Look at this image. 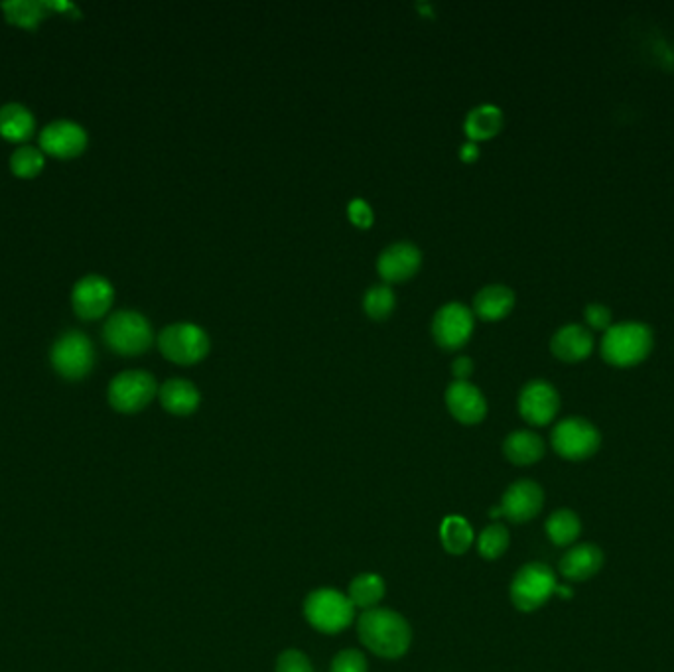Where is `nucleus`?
Masks as SVG:
<instances>
[{"label": "nucleus", "instance_id": "f257e3e1", "mask_svg": "<svg viewBox=\"0 0 674 672\" xmlns=\"http://www.w3.org/2000/svg\"><path fill=\"white\" fill-rule=\"evenodd\" d=\"M357 631L361 643L385 659H399L410 647V625L403 615L385 607L365 609L359 617Z\"/></svg>", "mask_w": 674, "mask_h": 672}, {"label": "nucleus", "instance_id": "f03ea898", "mask_svg": "<svg viewBox=\"0 0 674 672\" xmlns=\"http://www.w3.org/2000/svg\"><path fill=\"white\" fill-rule=\"evenodd\" d=\"M653 351V332L641 322L613 324L602 339V357L613 367H635Z\"/></svg>", "mask_w": 674, "mask_h": 672}, {"label": "nucleus", "instance_id": "7ed1b4c3", "mask_svg": "<svg viewBox=\"0 0 674 672\" xmlns=\"http://www.w3.org/2000/svg\"><path fill=\"white\" fill-rule=\"evenodd\" d=\"M105 343L121 355H140L152 345V326L135 310H121L113 314L103 328Z\"/></svg>", "mask_w": 674, "mask_h": 672}, {"label": "nucleus", "instance_id": "20e7f679", "mask_svg": "<svg viewBox=\"0 0 674 672\" xmlns=\"http://www.w3.org/2000/svg\"><path fill=\"white\" fill-rule=\"evenodd\" d=\"M162 355L180 365H192L202 361L209 353L211 341L202 326L192 322H178L166 326L158 336Z\"/></svg>", "mask_w": 674, "mask_h": 672}, {"label": "nucleus", "instance_id": "39448f33", "mask_svg": "<svg viewBox=\"0 0 674 672\" xmlns=\"http://www.w3.org/2000/svg\"><path fill=\"white\" fill-rule=\"evenodd\" d=\"M600 430L586 418L572 416L558 422L552 430V448L558 456L578 462L594 456L600 450Z\"/></svg>", "mask_w": 674, "mask_h": 672}, {"label": "nucleus", "instance_id": "423d86ee", "mask_svg": "<svg viewBox=\"0 0 674 672\" xmlns=\"http://www.w3.org/2000/svg\"><path fill=\"white\" fill-rule=\"evenodd\" d=\"M353 604L347 596L332 588L312 592L304 602V615L310 625L322 633H339L353 621Z\"/></svg>", "mask_w": 674, "mask_h": 672}, {"label": "nucleus", "instance_id": "0eeeda50", "mask_svg": "<svg viewBox=\"0 0 674 672\" xmlns=\"http://www.w3.org/2000/svg\"><path fill=\"white\" fill-rule=\"evenodd\" d=\"M50 357L58 375L68 381H79L91 373L95 363V349L91 339L85 334L69 330L56 339Z\"/></svg>", "mask_w": 674, "mask_h": 672}, {"label": "nucleus", "instance_id": "6e6552de", "mask_svg": "<svg viewBox=\"0 0 674 672\" xmlns=\"http://www.w3.org/2000/svg\"><path fill=\"white\" fill-rule=\"evenodd\" d=\"M554 592H556L554 572L542 562L523 566L511 584V600L521 611L539 609L540 605L550 600Z\"/></svg>", "mask_w": 674, "mask_h": 672}, {"label": "nucleus", "instance_id": "1a4fd4ad", "mask_svg": "<svg viewBox=\"0 0 674 672\" xmlns=\"http://www.w3.org/2000/svg\"><path fill=\"white\" fill-rule=\"evenodd\" d=\"M156 391L158 385L152 373L142 369L123 371L109 385V403L119 412L133 414L150 403Z\"/></svg>", "mask_w": 674, "mask_h": 672}, {"label": "nucleus", "instance_id": "9d476101", "mask_svg": "<svg viewBox=\"0 0 674 672\" xmlns=\"http://www.w3.org/2000/svg\"><path fill=\"white\" fill-rule=\"evenodd\" d=\"M115 298L113 284L99 274H87L75 282L71 292V304L81 320L103 318Z\"/></svg>", "mask_w": 674, "mask_h": 672}, {"label": "nucleus", "instance_id": "9b49d317", "mask_svg": "<svg viewBox=\"0 0 674 672\" xmlns=\"http://www.w3.org/2000/svg\"><path fill=\"white\" fill-rule=\"evenodd\" d=\"M542 503H544V493L539 483L531 479H521L505 491L501 507L491 509L489 517L493 519L505 517L511 523H527L539 515Z\"/></svg>", "mask_w": 674, "mask_h": 672}, {"label": "nucleus", "instance_id": "f8f14e48", "mask_svg": "<svg viewBox=\"0 0 674 672\" xmlns=\"http://www.w3.org/2000/svg\"><path fill=\"white\" fill-rule=\"evenodd\" d=\"M473 312L462 302L444 304L432 320V336L446 347L456 349L464 345L473 332Z\"/></svg>", "mask_w": 674, "mask_h": 672}, {"label": "nucleus", "instance_id": "ddd939ff", "mask_svg": "<svg viewBox=\"0 0 674 672\" xmlns=\"http://www.w3.org/2000/svg\"><path fill=\"white\" fill-rule=\"evenodd\" d=\"M560 408L558 391L542 379H535L527 383L519 395V410L521 416L533 426H546L554 420Z\"/></svg>", "mask_w": 674, "mask_h": 672}, {"label": "nucleus", "instance_id": "4468645a", "mask_svg": "<svg viewBox=\"0 0 674 672\" xmlns=\"http://www.w3.org/2000/svg\"><path fill=\"white\" fill-rule=\"evenodd\" d=\"M40 146L50 156L69 160L85 150L87 133L81 125L73 121H54L42 131Z\"/></svg>", "mask_w": 674, "mask_h": 672}, {"label": "nucleus", "instance_id": "2eb2a0df", "mask_svg": "<svg viewBox=\"0 0 674 672\" xmlns=\"http://www.w3.org/2000/svg\"><path fill=\"white\" fill-rule=\"evenodd\" d=\"M422 253L414 243L399 241L389 245L381 251L377 259L379 274L389 282H399L410 278L416 270L420 269Z\"/></svg>", "mask_w": 674, "mask_h": 672}, {"label": "nucleus", "instance_id": "dca6fc26", "mask_svg": "<svg viewBox=\"0 0 674 672\" xmlns=\"http://www.w3.org/2000/svg\"><path fill=\"white\" fill-rule=\"evenodd\" d=\"M446 404L454 418L464 424H477L487 414V401L483 393L470 381H454L446 389Z\"/></svg>", "mask_w": 674, "mask_h": 672}, {"label": "nucleus", "instance_id": "f3484780", "mask_svg": "<svg viewBox=\"0 0 674 672\" xmlns=\"http://www.w3.org/2000/svg\"><path fill=\"white\" fill-rule=\"evenodd\" d=\"M552 353L566 363H578L592 355L594 351V336L588 328L578 324H568L556 330L550 339Z\"/></svg>", "mask_w": 674, "mask_h": 672}, {"label": "nucleus", "instance_id": "a211bd4d", "mask_svg": "<svg viewBox=\"0 0 674 672\" xmlns=\"http://www.w3.org/2000/svg\"><path fill=\"white\" fill-rule=\"evenodd\" d=\"M604 552L596 544H578L570 548L560 560V572L572 582H584L600 572Z\"/></svg>", "mask_w": 674, "mask_h": 672}, {"label": "nucleus", "instance_id": "6ab92c4d", "mask_svg": "<svg viewBox=\"0 0 674 672\" xmlns=\"http://www.w3.org/2000/svg\"><path fill=\"white\" fill-rule=\"evenodd\" d=\"M158 397H160V403H162V406L168 412L178 414V416L192 414L200 406V401H202L200 389L192 381L182 379V377L168 379L160 387Z\"/></svg>", "mask_w": 674, "mask_h": 672}, {"label": "nucleus", "instance_id": "aec40b11", "mask_svg": "<svg viewBox=\"0 0 674 672\" xmlns=\"http://www.w3.org/2000/svg\"><path fill=\"white\" fill-rule=\"evenodd\" d=\"M515 306V292L505 284H487L473 296V312L481 320H501Z\"/></svg>", "mask_w": 674, "mask_h": 672}, {"label": "nucleus", "instance_id": "412c9836", "mask_svg": "<svg viewBox=\"0 0 674 672\" xmlns=\"http://www.w3.org/2000/svg\"><path fill=\"white\" fill-rule=\"evenodd\" d=\"M503 452L517 466H531L544 456V442L531 430H517L505 438Z\"/></svg>", "mask_w": 674, "mask_h": 672}, {"label": "nucleus", "instance_id": "4be33fe9", "mask_svg": "<svg viewBox=\"0 0 674 672\" xmlns=\"http://www.w3.org/2000/svg\"><path fill=\"white\" fill-rule=\"evenodd\" d=\"M34 115L20 103L0 107V135L12 142H26L34 133Z\"/></svg>", "mask_w": 674, "mask_h": 672}, {"label": "nucleus", "instance_id": "5701e85b", "mask_svg": "<svg viewBox=\"0 0 674 672\" xmlns=\"http://www.w3.org/2000/svg\"><path fill=\"white\" fill-rule=\"evenodd\" d=\"M503 121H505L503 111L497 105L483 103V105L473 107L468 113L464 129L473 142L485 140V138L497 135L503 129Z\"/></svg>", "mask_w": 674, "mask_h": 672}, {"label": "nucleus", "instance_id": "b1692460", "mask_svg": "<svg viewBox=\"0 0 674 672\" xmlns=\"http://www.w3.org/2000/svg\"><path fill=\"white\" fill-rule=\"evenodd\" d=\"M385 596V582L379 574H359L349 584V602L353 607L373 609Z\"/></svg>", "mask_w": 674, "mask_h": 672}, {"label": "nucleus", "instance_id": "393cba45", "mask_svg": "<svg viewBox=\"0 0 674 672\" xmlns=\"http://www.w3.org/2000/svg\"><path fill=\"white\" fill-rule=\"evenodd\" d=\"M580 531H582V523L578 515L570 509L554 511L546 521V535L556 546L572 544L576 538L580 537Z\"/></svg>", "mask_w": 674, "mask_h": 672}, {"label": "nucleus", "instance_id": "a878e982", "mask_svg": "<svg viewBox=\"0 0 674 672\" xmlns=\"http://www.w3.org/2000/svg\"><path fill=\"white\" fill-rule=\"evenodd\" d=\"M440 538L450 554H464L472 546V527L462 517H446L440 527Z\"/></svg>", "mask_w": 674, "mask_h": 672}, {"label": "nucleus", "instance_id": "bb28decb", "mask_svg": "<svg viewBox=\"0 0 674 672\" xmlns=\"http://www.w3.org/2000/svg\"><path fill=\"white\" fill-rule=\"evenodd\" d=\"M8 22L18 24L22 28H36V24L44 18L46 4L36 0H10L2 4Z\"/></svg>", "mask_w": 674, "mask_h": 672}, {"label": "nucleus", "instance_id": "cd10ccee", "mask_svg": "<svg viewBox=\"0 0 674 672\" xmlns=\"http://www.w3.org/2000/svg\"><path fill=\"white\" fill-rule=\"evenodd\" d=\"M395 302H397L395 292L385 282L371 286L363 296V308L375 320L387 318L395 310Z\"/></svg>", "mask_w": 674, "mask_h": 672}, {"label": "nucleus", "instance_id": "c85d7f7f", "mask_svg": "<svg viewBox=\"0 0 674 672\" xmlns=\"http://www.w3.org/2000/svg\"><path fill=\"white\" fill-rule=\"evenodd\" d=\"M44 154L34 146H20L10 156V170L18 178H36L44 170Z\"/></svg>", "mask_w": 674, "mask_h": 672}, {"label": "nucleus", "instance_id": "c756f323", "mask_svg": "<svg viewBox=\"0 0 674 672\" xmlns=\"http://www.w3.org/2000/svg\"><path fill=\"white\" fill-rule=\"evenodd\" d=\"M509 546V531L503 525H489L487 529H483V533L479 535V554L485 560H495L499 558Z\"/></svg>", "mask_w": 674, "mask_h": 672}, {"label": "nucleus", "instance_id": "7c9ffc66", "mask_svg": "<svg viewBox=\"0 0 674 672\" xmlns=\"http://www.w3.org/2000/svg\"><path fill=\"white\" fill-rule=\"evenodd\" d=\"M332 672H367V661L363 653L355 649L341 651L332 663Z\"/></svg>", "mask_w": 674, "mask_h": 672}, {"label": "nucleus", "instance_id": "2f4dec72", "mask_svg": "<svg viewBox=\"0 0 674 672\" xmlns=\"http://www.w3.org/2000/svg\"><path fill=\"white\" fill-rule=\"evenodd\" d=\"M276 672H314V669L304 653L290 649L278 657Z\"/></svg>", "mask_w": 674, "mask_h": 672}, {"label": "nucleus", "instance_id": "473e14b6", "mask_svg": "<svg viewBox=\"0 0 674 672\" xmlns=\"http://www.w3.org/2000/svg\"><path fill=\"white\" fill-rule=\"evenodd\" d=\"M586 322L592 330H600V332H607L613 326V316L611 310L604 306V304H590L586 308Z\"/></svg>", "mask_w": 674, "mask_h": 672}, {"label": "nucleus", "instance_id": "72a5a7b5", "mask_svg": "<svg viewBox=\"0 0 674 672\" xmlns=\"http://www.w3.org/2000/svg\"><path fill=\"white\" fill-rule=\"evenodd\" d=\"M347 211H349L351 221H353L355 225H359V227H369V225L373 223V209H371L369 203L365 202V200H361V198L351 200V202H349V207H347Z\"/></svg>", "mask_w": 674, "mask_h": 672}, {"label": "nucleus", "instance_id": "f704fd0d", "mask_svg": "<svg viewBox=\"0 0 674 672\" xmlns=\"http://www.w3.org/2000/svg\"><path fill=\"white\" fill-rule=\"evenodd\" d=\"M452 373L456 375V381H468V377L473 373L472 357L460 355V357L452 363Z\"/></svg>", "mask_w": 674, "mask_h": 672}, {"label": "nucleus", "instance_id": "c9c22d12", "mask_svg": "<svg viewBox=\"0 0 674 672\" xmlns=\"http://www.w3.org/2000/svg\"><path fill=\"white\" fill-rule=\"evenodd\" d=\"M460 156H462V160H468V162H472V160H475L477 156H479V146H477V142H466L462 148H460Z\"/></svg>", "mask_w": 674, "mask_h": 672}]
</instances>
